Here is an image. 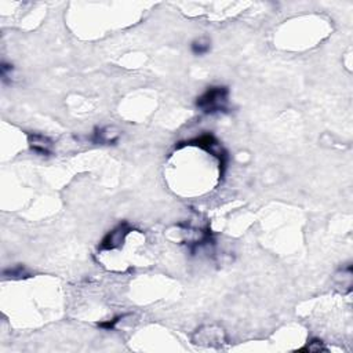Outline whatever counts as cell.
<instances>
[{
  "mask_svg": "<svg viewBox=\"0 0 353 353\" xmlns=\"http://www.w3.org/2000/svg\"><path fill=\"white\" fill-rule=\"evenodd\" d=\"M229 103V88L226 86H210L206 91L199 95L196 106L199 111L207 115H214L228 111Z\"/></svg>",
  "mask_w": 353,
  "mask_h": 353,
  "instance_id": "6da1fadb",
  "label": "cell"
},
{
  "mask_svg": "<svg viewBox=\"0 0 353 353\" xmlns=\"http://www.w3.org/2000/svg\"><path fill=\"white\" fill-rule=\"evenodd\" d=\"M185 145L198 147L200 149L208 152L211 156H214L217 160H218V163H219V167H221V175H224L225 168H226V163H228V153H226L224 147L219 144V141L213 134H208V133L202 134L200 137H196L193 138V139L186 141Z\"/></svg>",
  "mask_w": 353,
  "mask_h": 353,
  "instance_id": "7a4b0ae2",
  "label": "cell"
},
{
  "mask_svg": "<svg viewBox=\"0 0 353 353\" xmlns=\"http://www.w3.org/2000/svg\"><path fill=\"white\" fill-rule=\"evenodd\" d=\"M133 231V226L129 222H120L118 226H115L112 231L106 233L103 236L100 244V251H109V250H118L123 247L126 237L129 236V233Z\"/></svg>",
  "mask_w": 353,
  "mask_h": 353,
  "instance_id": "3957f363",
  "label": "cell"
},
{
  "mask_svg": "<svg viewBox=\"0 0 353 353\" xmlns=\"http://www.w3.org/2000/svg\"><path fill=\"white\" fill-rule=\"evenodd\" d=\"M28 145L31 151L40 156H50L54 152V142L40 133H28Z\"/></svg>",
  "mask_w": 353,
  "mask_h": 353,
  "instance_id": "277c9868",
  "label": "cell"
},
{
  "mask_svg": "<svg viewBox=\"0 0 353 353\" xmlns=\"http://www.w3.org/2000/svg\"><path fill=\"white\" fill-rule=\"evenodd\" d=\"M119 138H120V131H118L115 127H103V129L95 130L91 139L95 144L111 145V144H116L119 141Z\"/></svg>",
  "mask_w": 353,
  "mask_h": 353,
  "instance_id": "5b68a950",
  "label": "cell"
},
{
  "mask_svg": "<svg viewBox=\"0 0 353 353\" xmlns=\"http://www.w3.org/2000/svg\"><path fill=\"white\" fill-rule=\"evenodd\" d=\"M210 49H211V42L207 37H199L190 44V50L195 55H204L210 51Z\"/></svg>",
  "mask_w": 353,
  "mask_h": 353,
  "instance_id": "8992f818",
  "label": "cell"
},
{
  "mask_svg": "<svg viewBox=\"0 0 353 353\" xmlns=\"http://www.w3.org/2000/svg\"><path fill=\"white\" fill-rule=\"evenodd\" d=\"M214 328L213 327H207V331H203V330H198V336H199V342H213V341H219L221 339V334H222V330L217 328V331H213ZM198 342V344H199Z\"/></svg>",
  "mask_w": 353,
  "mask_h": 353,
  "instance_id": "52a82bcc",
  "label": "cell"
},
{
  "mask_svg": "<svg viewBox=\"0 0 353 353\" xmlns=\"http://www.w3.org/2000/svg\"><path fill=\"white\" fill-rule=\"evenodd\" d=\"M3 275L7 276V277H13V279H19V277H26L29 276V273L26 272V269L22 265H17L14 268H9V269H4L3 270Z\"/></svg>",
  "mask_w": 353,
  "mask_h": 353,
  "instance_id": "ba28073f",
  "label": "cell"
},
{
  "mask_svg": "<svg viewBox=\"0 0 353 353\" xmlns=\"http://www.w3.org/2000/svg\"><path fill=\"white\" fill-rule=\"evenodd\" d=\"M327 348L323 345V341L320 339H312L306 346H303L301 351H309V352H320V351H326Z\"/></svg>",
  "mask_w": 353,
  "mask_h": 353,
  "instance_id": "9c48e42d",
  "label": "cell"
},
{
  "mask_svg": "<svg viewBox=\"0 0 353 353\" xmlns=\"http://www.w3.org/2000/svg\"><path fill=\"white\" fill-rule=\"evenodd\" d=\"M13 69H14V67L11 64L1 62L0 70H1V80H3V83H7L9 82V79L11 78V73H13Z\"/></svg>",
  "mask_w": 353,
  "mask_h": 353,
  "instance_id": "30bf717a",
  "label": "cell"
},
{
  "mask_svg": "<svg viewBox=\"0 0 353 353\" xmlns=\"http://www.w3.org/2000/svg\"><path fill=\"white\" fill-rule=\"evenodd\" d=\"M123 318H124V315L118 316V318H115V319H112V320H108V321L100 323V324H98V327L105 328V330H112V328H115V326H116V324L120 321V319H123Z\"/></svg>",
  "mask_w": 353,
  "mask_h": 353,
  "instance_id": "8fae6325",
  "label": "cell"
}]
</instances>
